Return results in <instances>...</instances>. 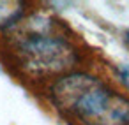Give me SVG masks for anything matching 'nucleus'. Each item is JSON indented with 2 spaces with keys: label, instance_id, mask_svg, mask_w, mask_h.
<instances>
[{
  "label": "nucleus",
  "instance_id": "obj_3",
  "mask_svg": "<svg viewBox=\"0 0 129 125\" xmlns=\"http://www.w3.org/2000/svg\"><path fill=\"white\" fill-rule=\"evenodd\" d=\"M25 13V4L16 0H0V28L11 27Z\"/></svg>",
  "mask_w": 129,
  "mask_h": 125
},
{
  "label": "nucleus",
  "instance_id": "obj_4",
  "mask_svg": "<svg viewBox=\"0 0 129 125\" xmlns=\"http://www.w3.org/2000/svg\"><path fill=\"white\" fill-rule=\"evenodd\" d=\"M118 76H120L122 83L129 86V65H122V67L118 69Z\"/></svg>",
  "mask_w": 129,
  "mask_h": 125
},
{
  "label": "nucleus",
  "instance_id": "obj_2",
  "mask_svg": "<svg viewBox=\"0 0 129 125\" xmlns=\"http://www.w3.org/2000/svg\"><path fill=\"white\" fill-rule=\"evenodd\" d=\"M16 60L30 76L64 74L78 64L76 48L64 37L48 34H30L18 41Z\"/></svg>",
  "mask_w": 129,
  "mask_h": 125
},
{
  "label": "nucleus",
  "instance_id": "obj_5",
  "mask_svg": "<svg viewBox=\"0 0 129 125\" xmlns=\"http://www.w3.org/2000/svg\"><path fill=\"white\" fill-rule=\"evenodd\" d=\"M125 44H127V46H129V32H127V34H125Z\"/></svg>",
  "mask_w": 129,
  "mask_h": 125
},
{
  "label": "nucleus",
  "instance_id": "obj_1",
  "mask_svg": "<svg viewBox=\"0 0 129 125\" xmlns=\"http://www.w3.org/2000/svg\"><path fill=\"white\" fill-rule=\"evenodd\" d=\"M50 92L55 106L81 125H129V99L92 74H66Z\"/></svg>",
  "mask_w": 129,
  "mask_h": 125
}]
</instances>
